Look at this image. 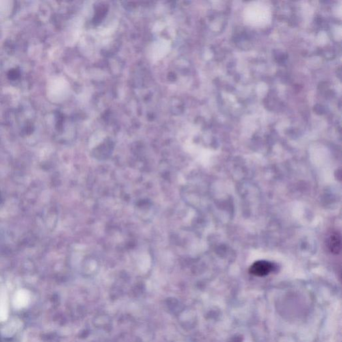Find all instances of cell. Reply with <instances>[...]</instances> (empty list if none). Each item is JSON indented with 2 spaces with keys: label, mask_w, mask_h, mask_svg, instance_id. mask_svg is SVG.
Returning a JSON list of instances; mask_svg holds the SVG:
<instances>
[{
  "label": "cell",
  "mask_w": 342,
  "mask_h": 342,
  "mask_svg": "<svg viewBox=\"0 0 342 342\" xmlns=\"http://www.w3.org/2000/svg\"><path fill=\"white\" fill-rule=\"evenodd\" d=\"M328 248L331 253L338 255L341 252V235L338 232L332 233L328 239Z\"/></svg>",
  "instance_id": "3"
},
{
  "label": "cell",
  "mask_w": 342,
  "mask_h": 342,
  "mask_svg": "<svg viewBox=\"0 0 342 342\" xmlns=\"http://www.w3.org/2000/svg\"><path fill=\"white\" fill-rule=\"evenodd\" d=\"M21 325V322L20 321L14 320L11 321L2 329L1 333H2L3 336H5V337H11V336L14 335L17 331L19 330Z\"/></svg>",
  "instance_id": "5"
},
{
  "label": "cell",
  "mask_w": 342,
  "mask_h": 342,
  "mask_svg": "<svg viewBox=\"0 0 342 342\" xmlns=\"http://www.w3.org/2000/svg\"><path fill=\"white\" fill-rule=\"evenodd\" d=\"M274 268V265L270 261H257L250 267L249 272L255 276L264 277L270 274Z\"/></svg>",
  "instance_id": "1"
},
{
  "label": "cell",
  "mask_w": 342,
  "mask_h": 342,
  "mask_svg": "<svg viewBox=\"0 0 342 342\" xmlns=\"http://www.w3.org/2000/svg\"><path fill=\"white\" fill-rule=\"evenodd\" d=\"M31 293L26 289L18 291L13 299V306L16 309L20 310L27 307L31 302Z\"/></svg>",
  "instance_id": "2"
},
{
  "label": "cell",
  "mask_w": 342,
  "mask_h": 342,
  "mask_svg": "<svg viewBox=\"0 0 342 342\" xmlns=\"http://www.w3.org/2000/svg\"><path fill=\"white\" fill-rule=\"evenodd\" d=\"M8 317V306L6 293L0 292V321L6 320Z\"/></svg>",
  "instance_id": "4"
}]
</instances>
